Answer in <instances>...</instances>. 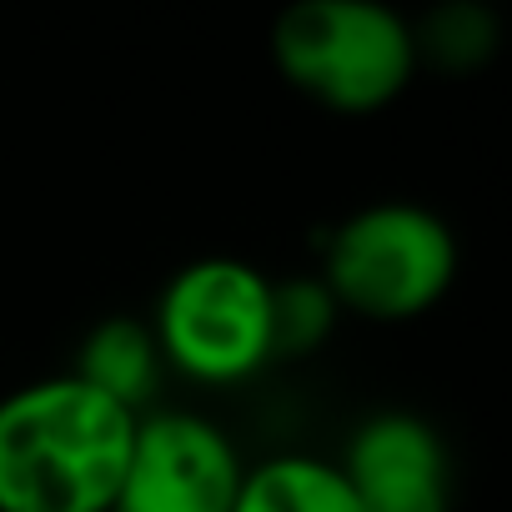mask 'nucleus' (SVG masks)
<instances>
[{
  "label": "nucleus",
  "mask_w": 512,
  "mask_h": 512,
  "mask_svg": "<svg viewBox=\"0 0 512 512\" xmlns=\"http://www.w3.org/2000/svg\"><path fill=\"white\" fill-rule=\"evenodd\" d=\"M136 417L71 372L0 397V512H116Z\"/></svg>",
  "instance_id": "nucleus-1"
},
{
  "label": "nucleus",
  "mask_w": 512,
  "mask_h": 512,
  "mask_svg": "<svg viewBox=\"0 0 512 512\" xmlns=\"http://www.w3.org/2000/svg\"><path fill=\"white\" fill-rule=\"evenodd\" d=\"M272 61L292 91L337 116H372L417 76L412 26L382 0H297L272 26Z\"/></svg>",
  "instance_id": "nucleus-2"
},
{
  "label": "nucleus",
  "mask_w": 512,
  "mask_h": 512,
  "mask_svg": "<svg viewBox=\"0 0 512 512\" xmlns=\"http://www.w3.org/2000/svg\"><path fill=\"white\" fill-rule=\"evenodd\" d=\"M146 327L166 372L201 387H241L277 362L272 277L241 256H201L171 272Z\"/></svg>",
  "instance_id": "nucleus-3"
},
{
  "label": "nucleus",
  "mask_w": 512,
  "mask_h": 512,
  "mask_svg": "<svg viewBox=\"0 0 512 512\" xmlns=\"http://www.w3.org/2000/svg\"><path fill=\"white\" fill-rule=\"evenodd\" d=\"M317 277L352 317L412 322L452 292L457 236L422 201H372L337 221Z\"/></svg>",
  "instance_id": "nucleus-4"
},
{
  "label": "nucleus",
  "mask_w": 512,
  "mask_h": 512,
  "mask_svg": "<svg viewBox=\"0 0 512 512\" xmlns=\"http://www.w3.org/2000/svg\"><path fill=\"white\" fill-rule=\"evenodd\" d=\"M236 442L201 412H141L116 512H231L241 487Z\"/></svg>",
  "instance_id": "nucleus-5"
},
{
  "label": "nucleus",
  "mask_w": 512,
  "mask_h": 512,
  "mask_svg": "<svg viewBox=\"0 0 512 512\" xmlns=\"http://www.w3.org/2000/svg\"><path fill=\"white\" fill-rule=\"evenodd\" d=\"M357 512H452V457L442 432L417 412L362 417L337 457Z\"/></svg>",
  "instance_id": "nucleus-6"
},
{
  "label": "nucleus",
  "mask_w": 512,
  "mask_h": 512,
  "mask_svg": "<svg viewBox=\"0 0 512 512\" xmlns=\"http://www.w3.org/2000/svg\"><path fill=\"white\" fill-rule=\"evenodd\" d=\"M76 382H86L91 392H101L106 402L126 407L131 417H141L151 407V397L161 392L166 382V362L156 352V337L141 317H106L96 322L86 337H81V352H76V367H71Z\"/></svg>",
  "instance_id": "nucleus-7"
},
{
  "label": "nucleus",
  "mask_w": 512,
  "mask_h": 512,
  "mask_svg": "<svg viewBox=\"0 0 512 512\" xmlns=\"http://www.w3.org/2000/svg\"><path fill=\"white\" fill-rule=\"evenodd\" d=\"M231 512H357L337 462L312 452H277L241 472Z\"/></svg>",
  "instance_id": "nucleus-8"
},
{
  "label": "nucleus",
  "mask_w": 512,
  "mask_h": 512,
  "mask_svg": "<svg viewBox=\"0 0 512 512\" xmlns=\"http://www.w3.org/2000/svg\"><path fill=\"white\" fill-rule=\"evenodd\" d=\"M412 51H417V66L427 61V66H437L447 76L477 71L497 51V21L482 6H472V0H457V6L432 11L412 31Z\"/></svg>",
  "instance_id": "nucleus-9"
},
{
  "label": "nucleus",
  "mask_w": 512,
  "mask_h": 512,
  "mask_svg": "<svg viewBox=\"0 0 512 512\" xmlns=\"http://www.w3.org/2000/svg\"><path fill=\"white\" fill-rule=\"evenodd\" d=\"M342 307L327 292L322 277H282L272 282V342H277V362L282 357H302L317 352L332 327H337Z\"/></svg>",
  "instance_id": "nucleus-10"
}]
</instances>
